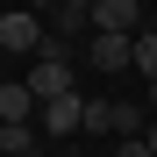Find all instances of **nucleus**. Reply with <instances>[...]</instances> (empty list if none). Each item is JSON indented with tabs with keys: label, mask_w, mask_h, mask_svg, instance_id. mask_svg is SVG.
<instances>
[{
	"label": "nucleus",
	"mask_w": 157,
	"mask_h": 157,
	"mask_svg": "<svg viewBox=\"0 0 157 157\" xmlns=\"http://www.w3.org/2000/svg\"><path fill=\"white\" fill-rule=\"evenodd\" d=\"M78 121H86V100H78V93L36 100V128H43V143H50V150H57V143H71V136H78Z\"/></svg>",
	"instance_id": "nucleus-1"
},
{
	"label": "nucleus",
	"mask_w": 157,
	"mask_h": 157,
	"mask_svg": "<svg viewBox=\"0 0 157 157\" xmlns=\"http://www.w3.org/2000/svg\"><path fill=\"white\" fill-rule=\"evenodd\" d=\"M36 43H43V14L36 7H7L0 14V50L7 57H36Z\"/></svg>",
	"instance_id": "nucleus-2"
},
{
	"label": "nucleus",
	"mask_w": 157,
	"mask_h": 157,
	"mask_svg": "<svg viewBox=\"0 0 157 157\" xmlns=\"http://www.w3.org/2000/svg\"><path fill=\"white\" fill-rule=\"evenodd\" d=\"M93 29H114V36H136L143 29V0H93Z\"/></svg>",
	"instance_id": "nucleus-3"
},
{
	"label": "nucleus",
	"mask_w": 157,
	"mask_h": 157,
	"mask_svg": "<svg viewBox=\"0 0 157 157\" xmlns=\"http://www.w3.org/2000/svg\"><path fill=\"white\" fill-rule=\"evenodd\" d=\"M43 36H57V43H86V36H93V14H86V7H64V0H57V7L43 14Z\"/></svg>",
	"instance_id": "nucleus-4"
},
{
	"label": "nucleus",
	"mask_w": 157,
	"mask_h": 157,
	"mask_svg": "<svg viewBox=\"0 0 157 157\" xmlns=\"http://www.w3.org/2000/svg\"><path fill=\"white\" fill-rule=\"evenodd\" d=\"M86 64H100V71H128V36L93 29V36H86Z\"/></svg>",
	"instance_id": "nucleus-5"
},
{
	"label": "nucleus",
	"mask_w": 157,
	"mask_h": 157,
	"mask_svg": "<svg viewBox=\"0 0 157 157\" xmlns=\"http://www.w3.org/2000/svg\"><path fill=\"white\" fill-rule=\"evenodd\" d=\"M43 128L36 121H0V157H43Z\"/></svg>",
	"instance_id": "nucleus-6"
},
{
	"label": "nucleus",
	"mask_w": 157,
	"mask_h": 157,
	"mask_svg": "<svg viewBox=\"0 0 157 157\" xmlns=\"http://www.w3.org/2000/svg\"><path fill=\"white\" fill-rule=\"evenodd\" d=\"M0 121H36V93L21 86V78H14V86H0Z\"/></svg>",
	"instance_id": "nucleus-7"
},
{
	"label": "nucleus",
	"mask_w": 157,
	"mask_h": 157,
	"mask_svg": "<svg viewBox=\"0 0 157 157\" xmlns=\"http://www.w3.org/2000/svg\"><path fill=\"white\" fill-rule=\"evenodd\" d=\"M128 64H136L143 78H157V29H136V36H128Z\"/></svg>",
	"instance_id": "nucleus-8"
},
{
	"label": "nucleus",
	"mask_w": 157,
	"mask_h": 157,
	"mask_svg": "<svg viewBox=\"0 0 157 157\" xmlns=\"http://www.w3.org/2000/svg\"><path fill=\"white\" fill-rule=\"evenodd\" d=\"M78 136H114V100H86V121Z\"/></svg>",
	"instance_id": "nucleus-9"
},
{
	"label": "nucleus",
	"mask_w": 157,
	"mask_h": 157,
	"mask_svg": "<svg viewBox=\"0 0 157 157\" xmlns=\"http://www.w3.org/2000/svg\"><path fill=\"white\" fill-rule=\"evenodd\" d=\"M114 157H150V143H143V136H121V143H114Z\"/></svg>",
	"instance_id": "nucleus-10"
},
{
	"label": "nucleus",
	"mask_w": 157,
	"mask_h": 157,
	"mask_svg": "<svg viewBox=\"0 0 157 157\" xmlns=\"http://www.w3.org/2000/svg\"><path fill=\"white\" fill-rule=\"evenodd\" d=\"M143 143H150V157H157V114H150V128H143Z\"/></svg>",
	"instance_id": "nucleus-11"
},
{
	"label": "nucleus",
	"mask_w": 157,
	"mask_h": 157,
	"mask_svg": "<svg viewBox=\"0 0 157 157\" xmlns=\"http://www.w3.org/2000/svg\"><path fill=\"white\" fill-rule=\"evenodd\" d=\"M21 7H36V14H50V7H57V0H21Z\"/></svg>",
	"instance_id": "nucleus-12"
},
{
	"label": "nucleus",
	"mask_w": 157,
	"mask_h": 157,
	"mask_svg": "<svg viewBox=\"0 0 157 157\" xmlns=\"http://www.w3.org/2000/svg\"><path fill=\"white\" fill-rule=\"evenodd\" d=\"M143 107H150V114H157V78H150V100H143Z\"/></svg>",
	"instance_id": "nucleus-13"
},
{
	"label": "nucleus",
	"mask_w": 157,
	"mask_h": 157,
	"mask_svg": "<svg viewBox=\"0 0 157 157\" xmlns=\"http://www.w3.org/2000/svg\"><path fill=\"white\" fill-rule=\"evenodd\" d=\"M50 157H86V150H50Z\"/></svg>",
	"instance_id": "nucleus-14"
},
{
	"label": "nucleus",
	"mask_w": 157,
	"mask_h": 157,
	"mask_svg": "<svg viewBox=\"0 0 157 157\" xmlns=\"http://www.w3.org/2000/svg\"><path fill=\"white\" fill-rule=\"evenodd\" d=\"M64 7H93V0H64Z\"/></svg>",
	"instance_id": "nucleus-15"
}]
</instances>
